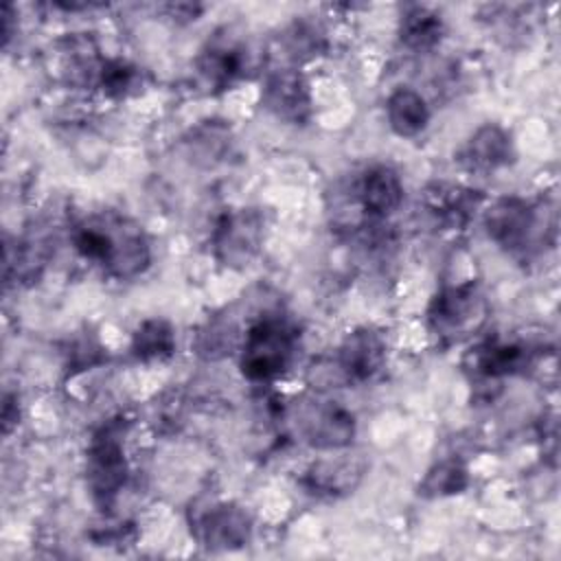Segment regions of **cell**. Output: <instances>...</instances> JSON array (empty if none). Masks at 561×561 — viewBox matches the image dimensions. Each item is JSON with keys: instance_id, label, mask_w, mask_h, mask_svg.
Masks as SVG:
<instances>
[{"instance_id": "obj_19", "label": "cell", "mask_w": 561, "mask_h": 561, "mask_svg": "<svg viewBox=\"0 0 561 561\" xmlns=\"http://www.w3.org/2000/svg\"><path fill=\"white\" fill-rule=\"evenodd\" d=\"M241 55L232 46H213L202 59V72L215 83H230L241 72Z\"/></svg>"}, {"instance_id": "obj_11", "label": "cell", "mask_w": 561, "mask_h": 561, "mask_svg": "<svg viewBox=\"0 0 561 561\" xmlns=\"http://www.w3.org/2000/svg\"><path fill=\"white\" fill-rule=\"evenodd\" d=\"M359 199L366 213L383 217L397 210L403 199V186L399 175L390 167H375L364 175Z\"/></svg>"}, {"instance_id": "obj_16", "label": "cell", "mask_w": 561, "mask_h": 561, "mask_svg": "<svg viewBox=\"0 0 561 561\" xmlns=\"http://www.w3.org/2000/svg\"><path fill=\"white\" fill-rule=\"evenodd\" d=\"M131 348L138 359H145V362L164 359L175 348L173 331L164 320H147L134 333Z\"/></svg>"}, {"instance_id": "obj_7", "label": "cell", "mask_w": 561, "mask_h": 561, "mask_svg": "<svg viewBox=\"0 0 561 561\" xmlns=\"http://www.w3.org/2000/svg\"><path fill=\"white\" fill-rule=\"evenodd\" d=\"M537 226L535 208L522 199H500L486 213L489 234L508 250H524Z\"/></svg>"}, {"instance_id": "obj_3", "label": "cell", "mask_w": 561, "mask_h": 561, "mask_svg": "<svg viewBox=\"0 0 561 561\" xmlns=\"http://www.w3.org/2000/svg\"><path fill=\"white\" fill-rule=\"evenodd\" d=\"M486 318V300L476 283L440 291L430 309V324L438 337L460 340L478 331Z\"/></svg>"}, {"instance_id": "obj_5", "label": "cell", "mask_w": 561, "mask_h": 561, "mask_svg": "<svg viewBox=\"0 0 561 561\" xmlns=\"http://www.w3.org/2000/svg\"><path fill=\"white\" fill-rule=\"evenodd\" d=\"M127 462L121 445V436L107 427L94 436V443L88 454V480L92 493L101 502H110L118 489L125 484Z\"/></svg>"}, {"instance_id": "obj_18", "label": "cell", "mask_w": 561, "mask_h": 561, "mask_svg": "<svg viewBox=\"0 0 561 561\" xmlns=\"http://www.w3.org/2000/svg\"><path fill=\"white\" fill-rule=\"evenodd\" d=\"M467 486V469L456 462H440L438 467H434L425 482L421 484V493L423 495H451V493H460Z\"/></svg>"}, {"instance_id": "obj_4", "label": "cell", "mask_w": 561, "mask_h": 561, "mask_svg": "<svg viewBox=\"0 0 561 561\" xmlns=\"http://www.w3.org/2000/svg\"><path fill=\"white\" fill-rule=\"evenodd\" d=\"M263 241V219L256 210H237L226 215L215 232L217 259L230 267L248 265Z\"/></svg>"}, {"instance_id": "obj_12", "label": "cell", "mask_w": 561, "mask_h": 561, "mask_svg": "<svg viewBox=\"0 0 561 561\" xmlns=\"http://www.w3.org/2000/svg\"><path fill=\"white\" fill-rule=\"evenodd\" d=\"M511 140L497 125L480 127L467 142L465 160L476 171H493L511 160Z\"/></svg>"}, {"instance_id": "obj_2", "label": "cell", "mask_w": 561, "mask_h": 561, "mask_svg": "<svg viewBox=\"0 0 561 561\" xmlns=\"http://www.w3.org/2000/svg\"><path fill=\"white\" fill-rule=\"evenodd\" d=\"M294 353V331L276 318L254 322L241 348V370L252 381H270L278 377Z\"/></svg>"}, {"instance_id": "obj_17", "label": "cell", "mask_w": 561, "mask_h": 561, "mask_svg": "<svg viewBox=\"0 0 561 561\" xmlns=\"http://www.w3.org/2000/svg\"><path fill=\"white\" fill-rule=\"evenodd\" d=\"M524 364V351L515 344H486L476 353V368L484 377L515 373Z\"/></svg>"}, {"instance_id": "obj_6", "label": "cell", "mask_w": 561, "mask_h": 561, "mask_svg": "<svg viewBox=\"0 0 561 561\" xmlns=\"http://www.w3.org/2000/svg\"><path fill=\"white\" fill-rule=\"evenodd\" d=\"M250 517L237 504H217L197 522V535L210 550L241 548L250 539Z\"/></svg>"}, {"instance_id": "obj_14", "label": "cell", "mask_w": 561, "mask_h": 561, "mask_svg": "<svg viewBox=\"0 0 561 561\" xmlns=\"http://www.w3.org/2000/svg\"><path fill=\"white\" fill-rule=\"evenodd\" d=\"M362 478V467L353 460H322L307 473V484L318 493H348Z\"/></svg>"}, {"instance_id": "obj_10", "label": "cell", "mask_w": 561, "mask_h": 561, "mask_svg": "<svg viewBox=\"0 0 561 561\" xmlns=\"http://www.w3.org/2000/svg\"><path fill=\"white\" fill-rule=\"evenodd\" d=\"M305 436L313 447L335 449L351 443L355 434L353 416L337 405L316 408L305 414Z\"/></svg>"}, {"instance_id": "obj_1", "label": "cell", "mask_w": 561, "mask_h": 561, "mask_svg": "<svg viewBox=\"0 0 561 561\" xmlns=\"http://www.w3.org/2000/svg\"><path fill=\"white\" fill-rule=\"evenodd\" d=\"M81 256L101 263L114 276L140 274L149 263V248L142 230L121 217H99L75 234Z\"/></svg>"}, {"instance_id": "obj_8", "label": "cell", "mask_w": 561, "mask_h": 561, "mask_svg": "<svg viewBox=\"0 0 561 561\" xmlns=\"http://www.w3.org/2000/svg\"><path fill=\"white\" fill-rule=\"evenodd\" d=\"M386 359V346L373 329H357L346 335L340 346L337 366L348 381H366L375 377Z\"/></svg>"}, {"instance_id": "obj_20", "label": "cell", "mask_w": 561, "mask_h": 561, "mask_svg": "<svg viewBox=\"0 0 561 561\" xmlns=\"http://www.w3.org/2000/svg\"><path fill=\"white\" fill-rule=\"evenodd\" d=\"M134 83V68H129L123 61H112L105 64L101 70V85L105 92L121 96L127 92V88H131Z\"/></svg>"}, {"instance_id": "obj_9", "label": "cell", "mask_w": 561, "mask_h": 561, "mask_svg": "<svg viewBox=\"0 0 561 561\" xmlns=\"http://www.w3.org/2000/svg\"><path fill=\"white\" fill-rule=\"evenodd\" d=\"M265 107L285 121H302L309 114V90L305 79L291 70L274 72L263 92Z\"/></svg>"}, {"instance_id": "obj_15", "label": "cell", "mask_w": 561, "mask_h": 561, "mask_svg": "<svg viewBox=\"0 0 561 561\" xmlns=\"http://www.w3.org/2000/svg\"><path fill=\"white\" fill-rule=\"evenodd\" d=\"M440 33H443L440 18L425 7L410 9L401 20V39L405 46L414 50L432 48L440 39Z\"/></svg>"}, {"instance_id": "obj_13", "label": "cell", "mask_w": 561, "mask_h": 561, "mask_svg": "<svg viewBox=\"0 0 561 561\" xmlns=\"http://www.w3.org/2000/svg\"><path fill=\"white\" fill-rule=\"evenodd\" d=\"M388 123L399 136H416L425 129L430 121L427 105L423 96L410 88H399L390 94L386 105Z\"/></svg>"}]
</instances>
